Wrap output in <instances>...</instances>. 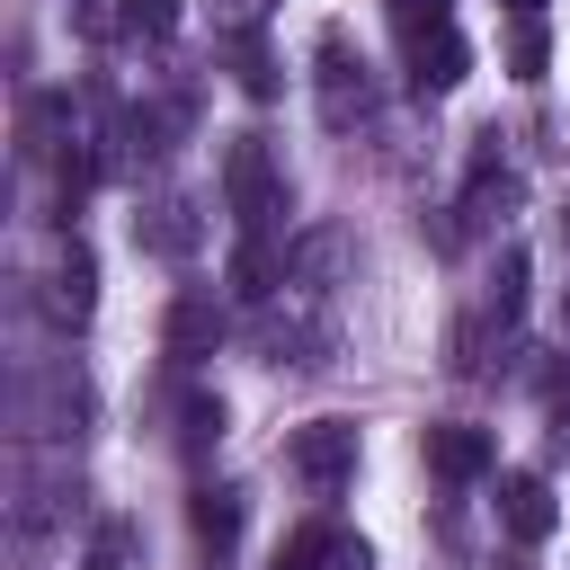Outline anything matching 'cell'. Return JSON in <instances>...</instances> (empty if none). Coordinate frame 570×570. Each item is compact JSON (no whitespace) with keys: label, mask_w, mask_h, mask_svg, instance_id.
Listing matches in <instances>:
<instances>
[{"label":"cell","mask_w":570,"mask_h":570,"mask_svg":"<svg viewBox=\"0 0 570 570\" xmlns=\"http://www.w3.org/2000/svg\"><path fill=\"white\" fill-rule=\"evenodd\" d=\"M187 517H196V534L223 552V543L240 534V490H196V508H187Z\"/></svg>","instance_id":"obj_13"},{"label":"cell","mask_w":570,"mask_h":570,"mask_svg":"<svg viewBox=\"0 0 570 570\" xmlns=\"http://www.w3.org/2000/svg\"><path fill=\"white\" fill-rule=\"evenodd\" d=\"M223 205H232L240 232H276V214H285V169H276L267 134H240V142L223 151Z\"/></svg>","instance_id":"obj_2"},{"label":"cell","mask_w":570,"mask_h":570,"mask_svg":"<svg viewBox=\"0 0 570 570\" xmlns=\"http://www.w3.org/2000/svg\"><path fill=\"white\" fill-rule=\"evenodd\" d=\"M285 285V249L267 240V232H240V249H232V294L240 303H267Z\"/></svg>","instance_id":"obj_10"},{"label":"cell","mask_w":570,"mask_h":570,"mask_svg":"<svg viewBox=\"0 0 570 570\" xmlns=\"http://www.w3.org/2000/svg\"><path fill=\"white\" fill-rule=\"evenodd\" d=\"M508 71H517L525 89L552 71V36H543V18H517V27H508Z\"/></svg>","instance_id":"obj_12"},{"label":"cell","mask_w":570,"mask_h":570,"mask_svg":"<svg viewBox=\"0 0 570 570\" xmlns=\"http://www.w3.org/2000/svg\"><path fill=\"white\" fill-rule=\"evenodd\" d=\"M45 312H53L62 330H80V321L98 312V258H89L80 240H71V249L53 258V276H45Z\"/></svg>","instance_id":"obj_7"},{"label":"cell","mask_w":570,"mask_h":570,"mask_svg":"<svg viewBox=\"0 0 570 570\" xmlns=\"http://www.w3.org/2000/svg\"><path fill=\"white\" fill-rule=\"evenodd\" d=\"M276 570H365V543L321 517V525H294V534L276 543Z\"/></svg>","instance_id":"obj_6"},{"label":"cell","mask_w":570,"mask_h":570,"mask_svg":"<svg viewBox=\"0 0 570 570\" xmlns=\"http://www.w3.org/2000/svg\"><path fill=\"white\" fill-rule=\"evenodd\" d=\"M508 9H517V18H543V0H508Z\"/></svg>","instance_id":"obj_19"},{"label":"cell","mask_w":570,"mask_h":570,"mask_svg":"<svg viewBox=\"0 0 570 570\" xmlns=\"http://www.w3.org/2000/svg\"><path fill=\"white\" fill-rule=\"evenodd\" d=\"M499 525H508L517 543H543V534L561 525L552 481H543V472H499Z\"/></svg>","instance_id":"obj_5"},{"label":"cell","mask_w":570,"mask_h":570,"mask_svg":"<svg viewBox=\"0 0 570 570\" xmlns=\"http://www.w3.org/2000/svg\"><path fill=\"white\" fill-rule=\"evenodd\" d=\"M240 89H249V98H276V62H267L258 45H240Z\"/></svg>","instance_id":"obj_17"},{"label":"cell","mask_w":570,"mask_h":570,"mask_svg":"<svg viewBox=\"0 0 570 570\" xmlns=\"http://www.w3.org/2000/svg\"><path fill=\"white\" fill-rule=\"evenodd\" d=\"M116 27L160 45V36H178V0H116Z\"/></svg>","instance_id":"obj_14"},{"label":"cell","mask_w":570,"mask_h":570,"mask_svg":"<svg viewBox=\"0 0 570 570\" xmlns=\"http://www.w3.org/2000/svg\"><path fill=\"white\" fill-rule=\"evenodd\" d=\"M499 463V445H490V428H463V419H445V428H428V472L436 481H481Z\"/></svg>","instance_id":"obj_8"},{"label":"cell","mask_w":570,"mask_h":570,"mask_svg":"<svg viewBox=\"0 0 570 570\" xmlns=\"http://www.w3.org/2000/svg\"><path fill=\"white\" fill-rule=\"evenodd\" d=\"M490 312H499V321H517V312H525V249H508V258H499V285H490Z\"/></svg>","instance_id":"obj_16"},{"label":"cell","mask_w":570,"mask_h":570,"mask_svg":"<svg viewBox=\"0 0 570 570\" xmlns=\"http://www.w3.org/2000/svg\"><path fill=\"white\" fill-rule=\"evenodd\" d=\"M178 436H187V454H205V445L223 436V401H214V392H187V410H178Z\"/></svg>","instance_id":"obj_15"},{"label":"cell","mask_w":570,"mask_h":570,"mask_svg":"<svg viewBox=\"0 0 570 570\" xmlns=\"http://www.w3.org/2000/svg\"><path fill=\"white\" fill-rule=\"evenodd\" d=\"M392 36H401V62H410V89L419 98H445L472 71V45L454 27V0H392Z\"/></svg>","instance_id":"obj_1"},{"label":"cell","mask_w":570,"mask_h":570,"mask_svg":"<svg viewBox=\"0 0 570 570\" xmlns=\"http://www.w3.org/2000/svg\"><path fill=\"white\" fill-rule=\"evenodd\" d=\"M285 463H294L303 490H338L356 472V419H303L294 445H285Z\"/></svg>","instance_id":"obj_3"},{"label":"cell","mask_w":570,"mask_h":570,"mask_svg":"<svg viewBox=\"0 0 570 570\" xmlns=\"http://www.w3.org/2000/svg\"><path fill=\"white\" fill-rule=\"evenodd\" d=\"M196 232H205V223H196V205H187V196H169V205H151V223H134V240H142V249H160V258H187V249H196Z\"/></svg>","instance_id":"obj_11"},{"label":"cell","mask_w":570,"mask_h":570,"mask_svg":"<svg viewBox=\"0 0 570 570\" xmlns=\"http://www.w3.org/2000/svg\"><path fill=\"white\" fill-rule=\"evenodd\" d=\"M214 347H223V312H214V294H178V303H169V356L196 365V356H214Z\"/></svg>","instance_id":"obj_9"},{"label":"cell","mask_w":570,"mask_h":570,"mask_svg":"<svg viewBox=\"0 0 570 570\" xmlns=\"http://www.w3.org/2000/svg\"><path fill=\"white\" fill-rule=\"evenodd\" d=\"M89 570H125V525H98V543H89Z\"/></svg>","instance_id":"obj_18"},{"label":"cell","mask_w":570,"mask_h":570,"mask_svg":"<svg viewBox=\"0 0 570 570\" xmlns=\"http://www.w3.org/2000/svg\"><path fill=\"white\" fill-rule=\"evenodd\" d=\"M365 107H374L365 62H347V36L330 27V36H321V116H330V125H356Z\"/></svg>","instance_id":"obj_4"}]
</instances>
